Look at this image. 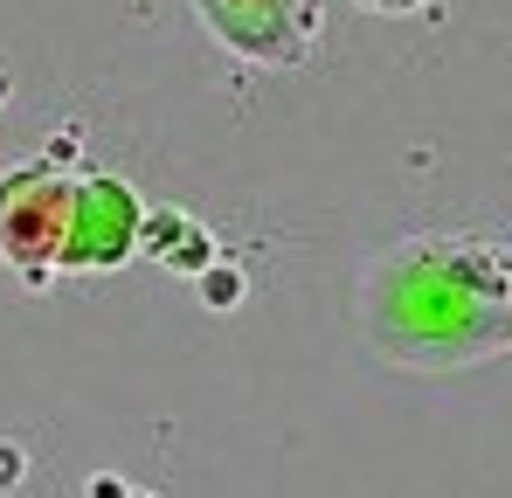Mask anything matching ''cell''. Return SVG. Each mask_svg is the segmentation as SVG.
<instances>
[{
	"mask_svg": "<svg viewBox=\"0 0 512 498\" xmlns=\"http://www.w3.org/2000/svg\"><path fill=\"white\" fill-rule=\"evenodd\" d=\"M21 478V450H0V485H14Z\"/></svg>",
	"mask_w": 512,
	"mask_h": 498,
	"instance_id": "cell-3",
	"label": "cell"
},
{
	"mask_svg": "<svg viewBox=\"0 0 512 498\" xmlns=\"http://www.w3.org/2000/svg\"><path fill=\"white\" fill-rule=\"evenodd\" d=\"M201 298H208V305H236V298H243V277H236V270H208V277H201Z\"/></svg>",
	"mask_w": 512,
	"mask_h": 498,
	"instance_id": "cell-1",
	"label": "cell"
},
{
	"mask_svg": "<svg viewBox=\"0 0 512 498\" xmlns=\"http://www.w3.org/2000/svg\"><path fill=\"white\" fill-rule=\"evenodd\" d=\"M90 498H125V478H90Z\"/></svg>",
	"mask_w": 512,
	"mask_h": 498,
	"instance_id": "cell-2",
	"label": "cell"
}]
</instances>
